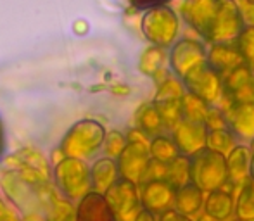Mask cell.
<instances>
[{"mask_svg":"<svg viewBox=\"0 0 254 221\" xmlns=\"http://www.w3.org/2000/svg\"><path fill=\"white\" fill-rule=\"evenodd\" d=\"M180 17L207 45L235 44L246 28L237 0H184Z\"/></svg>","mask_w":254,"mask_h":221,"instance_id":"6da1fadb","label":"cell"},{"mask_svg":"<svg viewBox=\"0 0 254 221\" xmlns=\"http://www.w3.org/2000/svg\"><path fill=\"white\" fill-rule=\"evenodd\" d=\"M190 158L192 181L197 183L204 192H213L223 188L228 183L227 156L211 147H202Z\"/></svg>","mask_w":254,"mask_h":221,"instance_id":"7a4b0ae2","label":"cell"},{"mask_svg":"<svg viewBox=\"0 0 254 221\" xmlns=\"http://www.w3.org/2000/svg\"><path fill=\"white\" fill-rule=\"evenodd\" d=\"M142 31L152 45L171 49L180 35V16L170 5H159L145 10Z\"/></svg>","mask_w":254,"mask_h":221,"instance_id":"3957f363","label":"cell"},{"mask_svg":"<svg viewBox=\"0 0 254 221\" xmlns=\"http://www.w3.org/2000/svg\"><path fill=\"white\" fill-rule=\"evenodd\" d=\"M182 81H184V87L189 94L195 95L209 104H216L223 95V76H220L207 64V60L192 67L182 78Z\"/></svg>","mask_w":254,"mask_h":221,"instance_id":"277c9868","label":"cell"},{"mask_svg":"<svg viewBox=\"0 0 254 221\" xmlns=\"http://www.w3.org/2000/svg\"><path fill=\"white\" fill-rule=\"evenodd\" d=\"M207 59V45L204 40H197V38H178L170 49V71L182 78L189 73L194 66L204 62Z\"/></svg>","mask_w":254,"mask_h":221,"instance_id":"5b68a950","label":"cell"},{"mask_svg":"<svg viewBox=\"0 0 254 221\" xmlns=\"http://www.w3.org/2000/svg\"><path fill=\"white\" fill-rule=\"evenodd\" d=\"M223 97L232 104L254 102V69L248 62L241 64L223 78Z\"/></svg>","mask_w":254,"mask_h":221,"instance_id":"8992f818","label":"cell"},{"mask_svg":"<svg viewBox=\"0 0 254 221\" xmlns=\"http://www.w3.org/2000/svg\"><path fill=\"white\" fill-rule=\"evenodd\" d=\"M207 131H209V128H207L206 123L182 119L180 123L177 124V128L171 131V135H173L175 142H177L182 154L192 156L194 152H197L199 149L206 147Z\"/></svg>","mask_w":254,"mask_h":221,"instance_id":"52a82bcc","label":"cell"},{"mask_svg":"<svg viewBox=\"0 0 254 221\" xmlns=\"http://www.w3.org/2000/svg\"><path fill=\"white\" fill-rule=\"evenodd\" d=\"M175 195H177V187L168 180L145 181L142 188L144 206L157 215L175 208Z\"/></svg>","mask_w":254,"mask_h":221,"instance_id":"ba28073f","label":"cell"},{"mask_svg":"<svg viewBox=\"0 0 254 221\" xmlns=\"http://www.w3.org/2000/svg\"><path fill=\"white\" fill-rule=\"evenodd\" d=\"M251 158H253V147L248 144H241V142L227 154L228 185L235 192L246 181L251 180Z\"/></svg>","mask_w":254,"mask_h":221,"instance_id":"9c48e42d","label":"cell"},{"mask_svg":"<svg viewBox=\"0 0 254 221\" xmlns=\"http://www.w3.org/2000/svg\"><path fill=\"white\" fill-rule=\"evenodd\" d=\"M207 64L216 71L220 76H227L230 71L246 62L244 55L241 54L235 44H211L207 47Z\"/></svg>","mask_w":254,"mask_h":221,"instance_id":"30bf717a","label":"cell"},{"mask_svg":"<svg viewBox=\"0 0 254 221\" xmlns=\"http://www.w3.org/2000/svg\"><path fill=\"white\" fill-rule=\"evenodd\" d=\"M218 221H230L235 218V190L230 185L207 192L204 201V211Z\"/></svg>","mask_w":254,"mask_h":221,"instance_id":"8fae6325","label":"cell"},{"mask_svg":"<svg viewBox=\"0 0 254 221\" xmlns=\"http://www.w3.org/2000/svg\"><path fill=\"white\" fill-rule=\"evenodd\" d=\"M225 112H227L228 126L237 135L239 140L254 144V102L234 104Z\"/></svg>","mask_w":254,"mask_h":221,"instance_id":"7c38bea8","label":"cell"},{"mask_svg":"<svg viewBox=\"0 0 254 221\" xmlns=\"http://www.w3.org/2000/svg\"><path fill=\"white\" fill-rule=\"evenodd\" d=\"M204 201H206V192L197 183L189 181L177 188L175 209L195 220L204 211Z\"/></svg>","mask_w":254,"mask_h":221,"instance_id":"4fadbf2b","label":"cell"},{"mask_svg":"<svg viewBox=\"0 0 254 221\" xmlns=\"http://www.w3.org/2000/svg\"><path fill=\"white\" fill-rule=\"evenodd\" d=\"M151 149H147L144 144H135L130 147V151L125 152L123 156V166L127 174L130 173V176L133 180L144 176V171L147 165L151 163Z\"/></svg>","mask_w":254,"mask_h":221,"instance_id":"5bb4252c","label":"cell"},{"mask_svg":"<svg viewBox=\"0 0 254 221\" xmlns=\"http://www.w3.org/2000/svg\"><path fill=\"white\" fill-rule=\"evenodd\" d=\"M151 156L154 159L161 163H171L182 154L180 149H178L177 142H175L173 135L171 133H164V135H157L154 137V140L151 142Z\"/></svg>","mask_w":254,"mask_h":221,"instance_id":"9a60e30c","label":"cell"},{"mask_svg":"<svg viewBox=\"0 0 254 221\" xmlns=\"http://www.w3.org/2000/svg\"><path fill=\"white\" fill-rule=\"evenodd\" d=\"M235 218H254V180H248L235 192Z\"/></svg>","mask_w":254,"mask_h":221,"instance_id":"2e32d148","label":"cell"},{"mask_svg":"<svg viewBox=\"0 0 254 221\" xmlns=\"http://www.w3.org/2000/svg\"><path fill=\"white\" fill-rule=\"evenodd\" d=\"M182 99H163V101L154 102L157 110H159L164 126L168 128L170 133L177 128V124L184 119V112H182Z\"/></svg>","mask_w":254,"mask_h":221,"instance_id":"e0dca14e","label":"cell"},{"mask_svg":"<svg viewBox=\"0 0 254 221\" xmlns=\"http://www.w3.org/2000/svg\"><path fill=\"white\" fill-rule=\"evenodd\" d=\"M239 144V138L230 128H213L207 131V140L206 145L218 152H223L225 156Z\"/></svg>","mask_w":254,"mask_h":221,"instance_id":"ac0fdd59","label":"cell"},{"mask_svg":"<svg viewBox=\"0 0 254 221\" xmlns=\"http://www.w3.org/2000/svg\"><path fill=\"white\" fill-rule=\"evenodd\" d=\"M209 102L202 101V99L195 97L192 94H185L182 99V112H184V119L189 121H197V123H206L207 112L211 109Z\"/></svg>","mask_w":254,"mask_h":221,"instance_id":"d6986e66","label":"cell"},{"mask_svg":"<svg viewBox=\"0 0 254 221\" xmlns=\"http://www.w3.org/2000/svg\"><path fill=\"white\" fill-rule=\"evenodd\" d=\"M166 180L171 181L175 187H182V185L192 181V173H190V158L185 154H180L175 161L168 163V173Z\"/></svg>","mask_w":254,"mask_h":221,"instance_id":"ffe728a7","label":"cell"},{"mask_svg":"<svg viewBox=\"0 0 254 221\" xmlns=\"http://www.w3.org/2000/svg\"><path fill=\"white\" fill-rule=\"evenodd\" d=\"M168 49L157 47V45H152L149 51H145L144 59H142V71L149 76H156L159 71L164 69V64L170 60V54H168Z\"/></svg>","mask_w":254,"mask_h":221,"instance_id":"44dd1931","label":"cell"},{"mask_svg":"<svg viewBox=\"0 0 254 221\" xmlns=\"http://www.w3.org/2000/svg\"><path fill=\"white\" fill-rule=\"evenodd\" d=\"M142 126L145 128V131H149L154 137L157 135H164V133H170L168 128L164 126L163 119H161V114L157 110L156 104H149L142 109Z\"/></svg>","mask_w":254,"mask_h":221,"instance_id":"7402d4cb","label":"cell"},{"mask_svg":"<svg viewBox=\"0 0 254 221\" xmlns=\"http://www.w3.org/2000/svg\"><path fill=\"white\" fill-rule=\"evenodd\" d=\"M237 47L246 62L254 69V26H246L237 38Z\"/></svg>","mask_w":254,"mask_h":221,"instance_id":"603a6c76","label":"cell"},{"mask_svg":"<svg viewBox=\"0 0 254 221\" xmlns=\"http://www.w3.org/2000/svg\"><path fill=\"white\" fill-rule=\"evenodd\" d=\"M246 26H254V0H237Z\"/></svg>","mask_w":254,"mask_h":221,"instance_id":"cb8c5ba5","label":"cell"},{"mask_svg":"<svg viewBox=\"0 0 254 221\" xmlns=\"http://www.w3.org/2000/svg\"><path fill=\"white\" fill-rule=\"evenodd\" d=\"M173 0H130V3L138 10H149L152 7L159 5H170Z\"/></svg>","mask_w":254,"mask_h":221,"instance_id":"d4e9b609","label":"cell"},{"mask_svg":"<svg viewBox=\"0 0 254 221\" xmlns=\"http://www.w3.org/2000/svg\"><path fill=\"white\" fill-rule=\"evenodd\" d=\"M159 221H195L190 216H185L184 213L177 211V209H168V211L161 213L159 215Z\"/></svg>","mask_w":254,"mask_h":221,"instance_id":"484cf974","label":"cell"},{"mask_svg":"<svg viewBox=\"0 0 254 221\" xmlns=\"http://www.w3.org/2000/svg\"><path fill=\"white\" fill-rule=\"evenodd\" d=\"M137 221H159V218H157V213H154L151 209L145 208L144 211H140Z\"/></svg>","mask_w":254,"mask_h":221,"instance_id":"4316f807","label":"cell"},{"mask_svg":"<svg viewBox=\"0 0 254 221\" xmlns=\"http://www.w3.org/2000/svg\"><path fill=\"white\" fill-rule=\"evenodd\" d=\"M195 221H218V220H214V218H211L209 215H206V213H201V215L195 218Z\"/></svg>","mask_w":254,"mask_h":221,"instance_id":"83f0119b","label":"cell"},{"mask_svg":"<svg viewBox=\"0 0 254 221\" xmlns=\"http://www.w3.org/2000/svg\"><path fill=\"white\" fill-rule=\"evenodd\" d=\"M251 180H254V147H253V158H251Z\"/></svg>","mask_w":254,"mask_h":221,"instance_id":"f1b7e54d","label":"cell"},{"mask_svg":"<svg viewBox=\"0 0 254 221\" xmlns=\"http://www.w3.org/2000/svg\"><path fill=\"white\" fill-rule=\"evenodd\" d=\"M239 221H254V218H249V220H239Z\"/></svg>","mask_w":254,"mask_h":221,"instance_id":"f546056e","label":"cell"},{"mask_svg":"<svg viewBox=\"0 0 254 221\" xmlns=\"http://www.w3.org/2000/svg\"><path fill=\"white\" fill-rule=\"evenodd\" d=\"M230 221H239V220H237V218H234V220H230Z\"/></svg>","mask_w":254,"mask_h":221,"instance_id":"4dcf8cb0","label":"cell"}]
</instances>
